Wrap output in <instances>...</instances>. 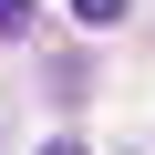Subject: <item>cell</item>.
Segmentation results:
<instances>
[{
    "label": "cell",
    "instance_id": "obj_1",
    "mask_svg": "<svg viewBox=\"0 0 155 155\" xmlns=\"http://www.w3.org/2000/svg\"><path fill=\"white\" fill-rule=\"evenodd\" d=\"M31 31V0H0V41H21Z\"/></svg>",
    "mask_w": 155,
    "mask_h": 155
},
{
    "label": "cell",
    "instance_id": "obj_2",
    "mask_svg": "<svg viewBox=\"0 0 155 155\" xmlns=\"http://www.w3.org/2000/svg\"><path fill=\"white\" fill-rule=\"evenodd\" d=\"M72 11H83V21H124V0H72Z\"/></svg>",
    "mask_w": 155,
    "mask_h": 155
},
{
    "label": "cell",
    "instance_id": "obj_3",
    "mask_svg": "<svg viewBox=\"0 0 155 155\" xmlns=\"http://www.w3.org/2000/svg\"><path fill=\"white\" fill-rule=\"evenodd\" d=\"M41 155H83V145H72V134H62V145H41Z\"/></svg>",
    "mask_w": 155,
    "mask_h": 155
}]
</instances>
